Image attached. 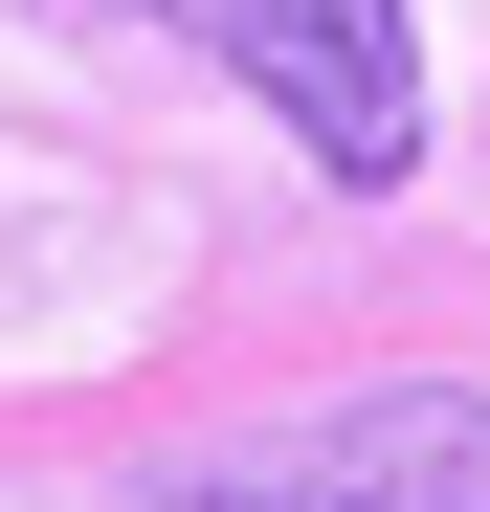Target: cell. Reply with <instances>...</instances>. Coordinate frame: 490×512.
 Segmentation results:
<instances>
[{
    "mask_svg": "<svg viewBox=\"0 0 490 512\" xmlns=\"http://www.w3.org/2000/svg\"><path fill=\"white\" fill-rule=\"evenodd\" d=\"M201 67H245V90L290 112L312 179H424V45H401V0H156Z\"/></svg>",
    "mask_w": 490,
    "mask_h": 512,
    "instance_id": "cell-1",
    "label": "cell"
},
{
    "mask_svg": "<svg viewBox=\"0 0 490 512\" xmlns=\"http://www.w3.org/2000/svg\"><path fill=\"white\" fill-rule=\"evenodd\" d=\"M156 512H490V401L468 379H379L312 446H245V468L156 490Z\"/></svg>",
    "mask_w": 490,
    "mask_h": 512,
    "instance_id": "cell-2",
    "label": "cell"
}]
</instances>
